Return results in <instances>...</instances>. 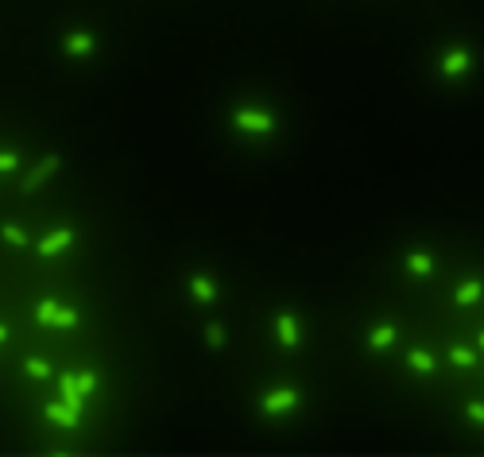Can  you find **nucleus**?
Listing matches in <instances>:
<instances>
[{
  "mask_svg": "<svg viewBox=\"0 0 484 457\" xmlns=\"http://www.w3.org/2000/svg\"><path fill=\"white\" fill-rule=\"evenodd\" d=\"M457 306H473V303H477V298H480V283H477V279H469V283H461V287H457Z\"/></svg>",
  "mask_w": 484,
  "mask_h": 457,
  "instance_id": "f8f14e48",
  "label": "nucleus"
},
{
  "mask_svg": "<svg viewBox=\"0 0 484 457\" xmlns=\"http://www.w3.org/2000/svg\"><path fill=\"white\" fill-rule=\"evenodd\" d=\"M449 361L461 364V368H469V364H477V353H473V349H461V345H457L454 353H449Z\"/></svg>",
  "mask_w": 484,
  "mask_h": 457,
  "instance_id": "dca6fc26",
  "label": "nucleus"
},
{
  "mask_svg": "<svg viewBox=\"0 0 484 457\" xmlns=\"http://www.w3.org/2000/svg\"><path fill=\"white\" fill-rule=\"evenodd\" d=\"M4 337H8V326H0V342H4Z\"/></svg>",
  "mask_w": 484,
  "mask_h": 457,
  "instance_id": "b1692460",
  "label": "nucleus"
},
{
  "mask_svg": "<svg viewBox=\"0 0 484 457\" xmlns=\"http://www.w3.org/2000/svg\"><path fill=\"white\" fill-rule=\"evenodd\" d=\"M190 290H194V298H202V303H213V298H217V287H213L206 276H194L190 279Z\"/></svg>",
  "mask_w": 484,
  "mask_h": 457,
  "instance_id": "9b49d317",
  "label": "nucleus"
},
{
  "mask_svg": "<svg viewBox=\"0 0 484 457\" xmlns=\"http://www.w3.org/2000/svg\"><path fill=\"white\" fill-rule=\"evenodd\" d=\"M28 376L47 380V376H51V364H47V361H28Z\"/></svg>",
  "mask_w": 484,
  "mask_h": 457,
  "instance_id": "412c9836",
  "label": "nucleus"
},
{
  "mask_svg": "<svg viewBox=\"0 0 484 457\" xmlns=\"http://www.w3.org/2000/svg\"><path fill=\"white\" fill-rule=\"evenodd\" d=\"M407 268H411L415 276H430L434 260H430V256H422V252H411V256H407Z\"/></svg>",
  "mask_w": 484,
  "mask_h": 457,
  "instance_id": "ddd939ff",
  "label": "nucleus"
},
{
  "mask_svg": "<svg viewBox=\"0 0 484 457\" xmlns=\"http://www.w3.org/2000/svg\"><path fill=\"white\" fill-rule=\"evenodd\" d=\"M407 364H411V368H418V372H434V368H438V361H434L426 349H411V353H407Z\"/></svg>",
  "mask_w": 484,
  "mask_h": 457,
  "instance_id": "9d476101",
  "label": "nucleus"
},
{
  "mask_svg": "<svg viewBox=\"0 0 484 457\" xmlns=\"http://www.w3.org/2000/svg\"><path fill=\"white\" fill-rule=\"evenodd\" d=\"M469 419L473 422H484V403H469Z\"/></svg>",
  "mask_w": 484,
  "mask_h": 457,
  "instance_id": "5701e85b",
  "label": "nucleus"
},
{
  "mask_svg": "<svg viewBox=\"0 0 484 457\" xmlns=\"http://www.w3.org/2000/svg\"><path fill=\"white\" fill-rule=\"evenodd\" d=\"M0 232H4V240H8V244H28V232H23V229H16V225H4Z\"/></svg>",
  "mask_w": 484,
  "mask_h": 457,
  "instance_id": "aec40b11",
  "label": "nucleus"
},
{
  "mask_svg": "<svg viewBox=\"0 0 484 457\" xmlns=\"http://www.w3.org/2000/svg\"><path fill=\"white\" fill-rule=\"evenodd\" d=\"M74 240V229H54V232H47L43 240H39V256H54V252H62Z\"/></svg>",
  "mask_w": 484,
  "mask_h": 457,
  "instance_id": "20e7f679",
  "label": "nucleus"
},
{
  "mask_svg": "<svg viewBox=\"0 0 484 457\" xmlns=\"http://www.w3.org/2000/svg\"><path fill=\"white\" fill-rule=\"evenodd\" d=\"M59 388H62V403H67L74 414H81V392H78V384H74V376H70V372L59 380Z\"/></svg>",
  "mask_w": 484,
  "mask_h": 457,
  "instance_id": "6e6552de",
  "label": "nucleus"
},
{
  "mask_svg": "<svg viewBox=\"0 0 484 457\" xmlns=\"http://www.w3.org/2000/svg\"><path fill=\"white\" fill-rule=\"evenodd\" d=\"M59 167H62V159H59V155H47V159L39 163V167L31 171L28 179H23V190H28V194H31V190H39V186H43V182L54 174V171H59Z\"/></svg>",
  "mask_w": 484,
  "mask_h": 457,
  "instance_id": "f03ea898",
  "label": "nucleus"
},
{
  "mask_svg": "<svg viewBox=\"0 0 484 457\" xmlns=\"http://www.w3.org/2000/svg\"><path fill=\"white\" fill-rule=\"evenodd\" d=\"M47 419L59 422V427H78V414H74L67 403H51V407H47Z\"/></svg>",
  "mask_w": 484,
  "mask_h": 457,
  "instance_id": "1a4fd4ad",
  "label": "nucleus"
},
{
  "mask_svg": "<svg viewBox=\"0 0 484 457\" xmlns=\"http://www.w3.org/2000/svg\"><path fill=\"white\" fill-rule=\"evenodd\" d=\"M54 310H59V303H54V298H43V303L35 306V322H39V326H51Z\"/></svg>",
  "mask_w": 484,
  "mask_h": 457,
  "instance_id": "4468645a",
  "label": "nucleus"
},
{
  "mask_svg": "<svg viewBox=\"0 0 484 457\" xmlns=\"http://www.w3.org/2000/svg\"><path fill=\"white\" fill-rule=\"evenodd\" d=\"M236 120V128H244V132H260V136H267V132L275 128V116H267V113H256V109H241L233 116Z\"/></svg>",
  "mask_w": 484,
  "mask_h": 457,
  "instance_id": "f257e3e1",
  "label": "nucleus"
},
{
  "mask_svg": "<svg viewBox=\"0 0 484 457\" xmlns=\"http://www.w3.org/2000/svg\"><path fill=\"white\" fill-rule=\"evenodd\" d=\"M206 342H209L213 349H221V345H225V329H221L217 322H209V326H206Z\"/></svg>",
  "mask_w": 484,
  "mask_h": 457,
  "instance_id": "f3484780",
  "label": "nucleus"
},
{
  "mask_svg": "<svg viewBox=\"0 0 484 457\" xmlns=\"http://www.w3.org/2000/svg\"><path fill=\"white\" fill-rule=\"evenodd\" d=\"M275 326H279V342H283L287 349H294V345H299V322H294L291 314H279V318H275Z\"/></svg>",
  "mask_w": 484,
  "mask_h": 457,
  "instance_id": "0eeeda50",
  "label": "nucleus"
},
{
  "mask_svg": "<svg viewBox=\"0 0 484 457\" xmlns=\"http://www.w3.org/2000/svg\"><path fill=\"white\" fill-rule=\"evenodd\" d=\"M93 47H97V39L86 35V31H74V35L62 39V51H67V55H89Z\"/></svg>",
  "mask_w": 484,
  "mask_h": 457,
  "instance_id": "423d86ee",
  "label": "nucleus"
},
{
  "mask_svg": "<svg viewBox=\"0 0 484 457\" xmlns=\"http://www.w3.org/2000/svg\"><path fill=\"white\" fill-rule=\"evenodd\" d=\"M477 345H480V349H484V334H480V342H477Z\"/></svg>",
  "mask_w": 484,
  "mask_h": 457,
  "instance_id": "393cba45",
  "label": "nucleus"
},
{
  "mask_svg": "<svg viewBox=\"0 0 484 457\" xmlns=\"http://www.w3.org/2000/svg\"><path fill=\"white\" fill-rule=\"evenodd\" d=\"M294 403H299V392H294V388H279V392H267V395H264V411H267V414L291 411Z\"/></svg>",
  "mask_w": 484,
  "mask_h": 457,
  "instance_id": "7ed1b4c3",
  "label": "nucleus"
},
{
  "mask_svg": "<svg viewBox=\"0 0 484 457\" xmlns=\"http://www.w3.org/2000/svg\"><path fill=\"white\" fill-rule=\"evenodd\" d=\"M473 62V55L465 51V47H457V51H449L446 58H442V74H449V78H457V74H465Z\"/></svg>",
  "mask_w": 484,
  "mask_h": 457,
  "instance_id": "39448f33",
  "label": "nucleus"
},
{
  "mask_svg": "<svg viewBox=\"0 0 484 457\" xmlns=\"http://www.w3.org/2000/svg\"><path fill=\"white\" fill-rule=\"evenodd\" d=\"M368 342H372V349H388L391 342H396V326H380V329H372V337H368Z\"/></svg>",
  "mask_w": 484,
  "mask_h": 457,
  "instance_id": "2eb2a0df",
  "label": "nucleus"
},
{
  "mask_svg": "<svg viewBox=\"0 0 484 457\" xmlns=\"http://www.w3.org/2000/svg\"><path fill=\"white\" fill-rule=\"evenodd\" d=\"M51 326H67V329H70V326H78V314H74V310H62V306H59Z\"/></svg>",
  "mask_w": 484,
  "mask_h": 457,
  "instance_id": "6ab92c4d",
  "label": "nucleus"
},
{
  "mask_svg": "<svg viewBox=\"0 0 484 457\" xmlns=\"http://www.w3.org/2000/svg\"><path fill=\"white\" fill-rule=\"evenodd\" d=\"M74 384H78L81 395H89V392L97 388V376H93V372H81V376H74Z\"/></svg>",
  "mask_w": 484,
  "mask_h": 457,
  "instance_id": "a211bd4d",
  "label": "nucleus"
},
{
  "mask_svg": "<svg viewBox=\"0 0 484 457\" xmlns=\"http://www.w3.org/2000/svg\"><path fill=\"white\" fill-rule=\"evenodd\" d=\"M16 163H20V159H16L12 152H4V155H0V171H16Z\"/></svg>",
  "mask_w": 484,
  "mask_h": 457,
  "instance_id": "4be33fe9",
  "label": "nucleus"
}]
</instances>
